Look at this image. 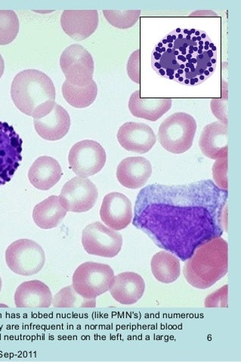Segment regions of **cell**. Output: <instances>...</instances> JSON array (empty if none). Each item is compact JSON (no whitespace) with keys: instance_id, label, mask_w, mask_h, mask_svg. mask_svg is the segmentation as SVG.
Returning <instances> with one entry per match:
<instances>
[{"instance_id":"6da1fadb","label":"cell","mask_w":241,"mask_h":362,"mask_svg":"<svg viewBox=\"0 0 241 362\" xmlns=\"http://www.w3.org/2000/svg\"><path fill=\"white\" fill-rule=\"evenodd\" d=\"M228 191L211 180L153 184L137 196L134 226L183 262L227 230Z\"/></svg>"},{"instance_id":"7a4b0ae2","label":"cell","mask_w":241,"mask_h":362,"mask_svg":"<svg viewBox=\"0 0 241 362\" xmlns=\"http://www.w3.org/2000/svg\"><path fill=\"white\" fill-rule=\"evenodd\" d=\"M217 54V47L205 31L177 28L156 44L151 67L163 78L196 86L215 72Z\"/></svg>"},{"instance_id":"3957f363","label":"cell","mask_w":241,"mask_h":362,"mask_svg":"<svg viewBox=\"0 0 241 362\" xmlns=\"http://www.w3.org/2000/svg\"><path fill=\"white\" fill-rule=\"evenodd\" d=\"M11 95L19 111L34 119L49 113L57 103L53 82L49 76L38 70L18 73L11 87Z\"/></svg>"},{"instance_id":"277c9868","label":"cell","mask_w":241,"mask_h":362,"mask_svg":"<svg viewBox=\"0 0 241 362\" xmlns=\"http://www.w3.org/2000/svg\"><path fill=\"white\" fill-rule=\"evenodd\" d=\"M228 269V245L217 238L197 248L186 262L183 273L192 286L206 289L226 276Z\"/></svg>"},{"instance_id":"5b68a950","label":"cell","mask_w":241,"mask_h":362,"mask_svg":"<svg viewBox=\"0 0 241 362\" xmlns=\"http://www.w3.org/2000/svg\"><path fill=\"white\" fill-rule=\"evenodd\" d=\"M196 131L195 119L189 114L178 112L168 117L160 124L158 140L164 149L180 155L192 148Z\"/></svg>"},{"instance_id":"8992f818","label":"cell","mask_w":241,"mask_h":362,"mask_svg":"<svg viewBox=\"0 0 241 362\" xmlns=\"http://www.w3.org/2000/svg\"><path fill=\"white\" fill-rule=\"evenodd\" d=\"M114 279L112 268L103 263L86 262L76 269L72 286L86 299H96L111 288Z\"/></svg>"},{"instance_id":"52a82bcc","label":"cell","mask_w":241,"mask_h":362,"mask_svg":"<svg viewBox=\"0 0 241 362\" xmlns=\"http://www.w3.org/2000/svg\"><path fill=\"white\" fill-rule=\"evenodd\" d=\"M6 261L8 268L18 275L31 276L45 265V252L34 240L19 239L8 247Z\"/></svg>"},{"instance_id":"ba28073f","label":"cell","mask_w":241,"mask_h":362,"mask_svg":"<svg viewBox=\"0 0 241 362\" xmlns=\"http://www.w3.org/2000/svg\"><path fill=\"white\" fill-rule=\"evenodd\" d=\"M82 244L89 255L113 258L123 247V237L114 230L95 222L83 229Z\"/></svg>"},{"instance_id":"9c48e42d","label":"cell","mask_w":241,"mask_h":362,"mask_svg":"<svg viewBox=\"0 0 241 362\" xmlns=\"http://www.w3.org/2000/svg\"><path fill=\"white\" fill-rule=\"evenodd\" d=\"M69 162L70 168L78 177H90L105 167L106 152L95 141H81L71 148Z\"/></svg>"},{"instance_id":"30bf717a","label":"cell","mask_w":241,"mask_h":362,"mask_svg":"<svg viewBox=\"0 0 241 362\" xmlns=\"http://www.w3.org/2000/svg\"><path fill=\"white\" fill-rule=\"evenodd\" d=\"M60 66L66 81L73 85L83 86L93 81V58L79 44L65 49L60 58Z\"/></svg>"},{"instance_id":"8fae6325","label":"cell","mask_w":241,"mask_h":362,"mask_svg":"<svg viewBox=\"0 0 241 362\" xmlns=\"http://www.w3.org/2000/svg\"><path fill=\"white\" fill-rule=\"evenodd\" d=\"M98 192L95 184L88 178L76 177L63 186L59 195L67 211L85 213L95 206Z\"/></svg>"},{"instance_id":"7c38bea8","label":"cell","mask_w":241,"mask_h":362,"mask_svg":"<svg viewBox=\"0 0 241 362\" xmlns=\"http://www.w3.org/2000/svg\"><path fill=\"white\" fill-rule=\"evenodd\" d=\"M22 140L13 127L0 122V186L12 180L22 160Z\"/></svg>"},{"instance_id":"4fadbf2b","label":"cell","mask_w":241,"mask_h":362,"mask_svg":"<svg viewBox=\"0 0 241 362\" xmlns=\"http://www.w3.org/2000/svg\"><path fill=\"white\" fill-rule=\"evenodd\" d=\"M102 222L110 228L119 231L126 228L134 218L133 206L128 197L122 193L107 194L100 210Z\"/></svg>"},{"instance_id":"5bb4252c","label":"cell","mask_w":241,"mask_h":362,"mask_svg":"<svg viewBox=\"0 0 241 362\" xmlns=\"http://www.w3.org/2000/svg\"><path fill=\"white\" fill-rule=\"evenodd\" d=\"M97 10H64L61 26L65 34L76 41L91 37L98 26Z\"/></svg>"},{"instance_id":"9a60e30c","label":"cell","mask_w":241,"mask_h":362,"mask_svg":"<svg viewBox=\"0 0 241 362\" xmlns=\"http://www.w3.org/2000/svg\"><path fill=\"white\" fill-rule=\"evenodd\" d=\"M117 139L120 146L128 151L146 153L155 146L157 136L146 124L128 122L119 127Z\"/></svg>"},{"instance_id":"2e32d148","label":"cell","mask_w":241,"mask_h":362,"mask_svg":"<svg viewBox=\"0 0 241 362\" xmlns=\"http://www.w3.org/2000/svg\"><path fill=\"white\" fill-rule=\"evenodd\" d=\"M34 124L41 138L47 141H58L69 134L71 117L62 106L56 103L49 113L34 119Z\"/></svg>"},{"instance_id":"e0dca14e","label":"cell","mask_w":241,"mask_h":362,"mask_svg":"<svg viewBox=\"0 0 241 362\" xmlns=\"http://www.w3.org/2000/svg\"><path fill=\"white\" fill-rule=\"evenodd\" d=\"M151 174V163L142 157L127 158L119 163L117 169L119 182L130 189L143 187Z\"/></svg>"},{"instance_id":"ac0fdd59","label":"cell","mask_w":241,"mask_h":362,"mask_svg":"<svg viewBox=\"0 0 241 362\" xmlns=\"http://www.w3.org/2000/svg\"><path fill=\"white\" fill-rule=\"evenodd\" d=\"M109 291L113 298L120 304L133 305L143 297L146 282L136 272H123L114 276Z\"/></svg>"},{"instance_id":"d6986e66","label":"cell","mask_w":241,"mask_h":362,"mask_svg":"<svg viewBox=\"0 0 241 362\" xmlns=\"http://www.w3.org/2000/svg\"><path fill=\"white\" fill-rule=\"evenodd\" d=\"M15 303L18 308H49L52 303V294L47 285L40 281H25L17 288Z\"/></svg>"},{"instance_id":"ffe728a7","label":"cell","mask_w":241,"mask_h":362,"mask_svg":"<svg viewBox=\"0 0 241 362\" xmlns=\"http://www.w3.org/2000/svg\"><path fill=\"white\" fill-rule=\"evenodd\" d=\"M62 175V169L58 160L49 156H42L32 164L28 178L36 189L47 191L60 181Z\"/></svg>"},{"instance_id":"44dd1931","label":"cell","mask_w":241,"mask_h":362,"mask_svg":"<svg viewBox=\"0 0 241 362\" xmlns=\"http://www.w3.org/2000/svg\"><path fill=\"white\" fill-rule=\"evenodd\" d=\"M172 103L170 98H141L137 90L129 98V109L134 117L155 122L170 111Z\"/></svg>"},{"instance_id":"7402d4cb","label":"cell","mask_w":241,"mask_h":362,"mask_svg":"<svg viewBox=\"0 0 241 362\" xmlns=\"http://www.w3.org/2000/svg\"><path fill=\"white\" fill-rule=\"evenodd\" d=\"M204 155L213 160L228 155V125L214 122L206 126L199 141Z\"/></svg>"},{"instance_id":"603a6c76","label":"cell","mask_w":241,"mask_h":362,"mask_svg":"<svg viewBox=\"0 0 241 362\" xmlns=\"http://www.w3.org/2000/svg\"><path fill=\"white\" fill-rule=\"evenodd\" d=\"M67 213L59 196L52 195L35 206L33 218L40 228L51 229L59 226Z\"/></svg>"},{"instance_id":"cb8c5ba5","label":"cell","mask_w":241,"mask_h":362,"mask_svg":"<svg viewBox=\"0 0 241 362\" xmlns=\"http://www.w3.org/2000/svg\"><path fill=\"white\" fill-rule=\"evenodd\" d=\"M151 267L153 276L163 284L172 283L180 276V259L166 250L153 257Z\"/></svg>"},{"instance_id":"d4e9b609","label":"cell","mask_w":241,"mask_h":362,"mask_svg":"<svg viewBox=\"0 0 241 362\" xmlns=\"http://www.w3.org/2000/svg\"><path fill=\"white\" fill-rule=\"evenodd\" d=\"M62 94L66 102L71 106L85 108L95 101L98 87L94 81L83 86L73 85L65 81L62 86Z\"/></svg>"},{"instance_id":"484cf974","label":"cell","mask_w":241,"mask_h":362,"mask_svg":"<svg viewBox=\"0 0 241 362\" xmlns=\"http://www.w3.org/2000/svg\"><path fill=\"white\" fill-rule=\"evenodd\" d=\"M54 308H95L96 299L89 300L76 293L72 285L61 289L52 299Z\"/></svg>"},{"instance_id":"4316f807","label":"cell","mask_w":241,"mask_h":362,"mask_svg":"<svg viewBox=\"0 0 241 362\" xmlns=\"http://www.w3.org/2000/svg\"><path fill=\"white\" fill-rule=\"evenodd\" d=\"M19 19L13 10H0V46L13 42L19 32Z\"/></svg>"},{"instance_id":"83f0119b","label":"cell","mask_w":241,"mask_h":362,"mask_svg":"<svg viewBox=\"0 0 241 362\" xmlns=\"http://www.w3.org/2000/svg\"><path fill=\"white\" fill-rule=\"evenodd\" d=\"M141 13V10H103V14L109 23L119 29L134 27Z\"/></svg>"},{"instance_id":"f1b7e54d","label":"cell","mask_w":241,"mask_h":362,"mask_svg":"<svg viewBox=\"0 0 241 362\" xmlns=\"http://www.w3.org/2000/svg\"><path fill=\"white\" fill-rule=\"evenodd\" d=\"M213 174L218 187L228 191V155L216 160Z\"/></svg>"},{"instance_id":"f546056e","label":"cell","mask_w":241,"mask_h":362,"mask_svg":"<svg viewBox=\"0 0 241 362\" xmlns=\"http://www.w3.org/2000/svg\"><path fill=\"white\" fill-rule=\"evenodd\" d=\"M206 308L216 307H228V285L208 296L205 300Z\"/></svg>"},{"instance_id":"4dcf8cb0","label":"cell","mask_w":241,"mask_h":362,"mask_svg":"<svg viewBox=\"0 0 241 362\" xmlns=\"http://www.w3.org/2000/svg\"><path fill=\"white\" fill-rule=\"evenodd\" d=\"M127 71L130 79L140 84V49L131 54L127 64Z\"/></svg>"},{"instance_id":"1f68e13d","label":"cell","mask_w":241,"mask_h":362,"mask_svg":"<svg viewBox=\"0 0 241 362\" xmlns=\"http://www.w3.org/2000/svg\"><path fill=\"white\" fill-rule=\"evenodd\" d=\"M4 71H5L4 60L1 54H0V79H1L2 76L4 74Z\"/></svg>"},{"instance_id":"d6a6232c","label":"cell","mask_w":241,"mask_h":362,"mask_svg":"<svg viewBox=\"0 0 241 362\" xmlns=\"http://www.w3.org/2000/svg\"><path fill=\"white\" fill-rule=\"evenodd\" d=\"M2 290V279L0 278V291Z\"/></svg>"}]
</instances>
